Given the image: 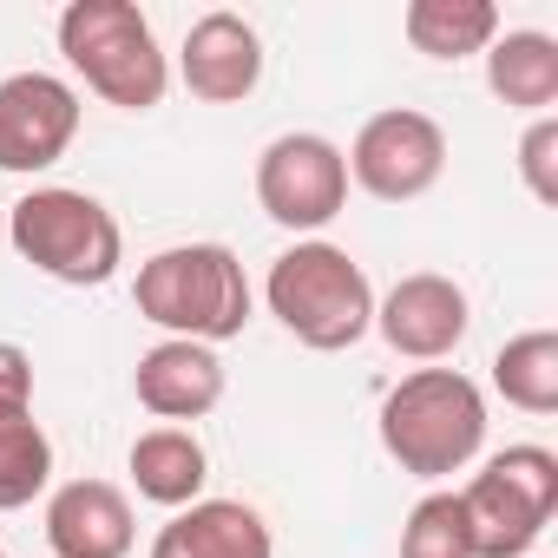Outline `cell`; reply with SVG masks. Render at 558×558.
I'll return each mask as SVG.
<instances>
[{
	"instance_id": "obj_19",
	"label": "cell",
	"mask_w": 558,
	"mask_h": 558,
	"mask_svg": "<svg viewBox=\"0 0 558 558\" xmlns=\"http://www.w3.org/2000/svg\"><path fill=\"white\" fill-rule=\"evenodd\" d=\"M53 486V440L34 408H0V512H21Z\"/></svg>"
},
{
	"instance_id": "obj_16",
	"label": "cell",
	"mask_w": 558,
	"mask_h": 558,
	"mask_svg": "<svg viewBox=\"0 0 558 558\" xmlns=\"http://www.w3.org/2000/svg\"><path fill=\"white\" fill-rule=\"evenodd\" d=\"M486 86H493L499 106L545 119L558 106V40L551 34H532V27L499 34L486 47Z\"/></svg>"
},
{
	"instance_id": "obj_12",
	"label": "cell",
	"mask_w": 558,
	"mask_h": 558,
	"mask_svg": "<svg viewBox=\"0 0 558 558\" xmlns=\"http://www.w3.org/2000/svg\"><path fill=\"white\" fill-rule=\"evenodd\" d=\"M223 388H230V375H223L217 349L178 342V336L151 342V349L138 355V368H132V395H138L145 414H158V427L204 421V414L223 401Z\"/></svg>"
},
{
	"instance_id": "obj_11",
	"label": "cell",
	"mask_w": 558,
	"mask_h": 558,
	"mask_svg": "<svg viewBox=\"0 0 558 558\" xmlns=\"http://www.w3.org/2000/svg\"><path fill=\"white\" fill-rule=\"evenodd\" d=\"M178 80L204 106H243L263 86V34L230 8L191 21V34L178 47Z\"/></svg>"
},
{
	"instance_id": "obj_9",
	"label": "cell",
	"mask_w": 558,
	"mask_h": 558,
	"mask_svg": "<svg viewBox=\"0 0 558 558\" xmlns=\"http://www.w3.org/2000/svg\"><path fill=\"white\" fill-rule=\"evenodd\" d=\"M80 138V93L60 73H8L0 80V171L40 178Z\"/></svg>"
},
{
	"instance_id": "obj_20",
	"label": "cell",
	"mask_w": 558,
	"mask_h": 558,
	"mask_svg": "<svg viewBox=\"0 0 558 558\" xmlns=\"http://www.w3.org/2000/svg\"><path fill=\"white\" fill-rule=\"evenodd\" d=\"M401 558H473L466 512L453 493H421L408 525H401Z\"/></svg>"
},
{
	"instance_id": "obj_8",
	"label": "cell",
	"mask_w": 558,
	"mask_h": 558,
	"mask_svg": "<svg viewBox=\"0 0 558 558\" xmlns=\"http://www.w3.org/2000/svg\"><path fill=\"white\" fill-rule=\"evenodd\" d=\"M342 158H349V184H362L368 197L414 204L447 171V132H440V119H427L414 106H388V112L362 119V132Z\"/></svg>"
},
{
	"instance_id": "obj_5",
	"label": "cell",
	"mask_w": 558,
	"mask_h": 558,
	"mask_svg": "<svg viewBox=\"0 0 558 558\" xmlns=\"http://www.w3.org/2000/svg\"><path fill=\"white\" fill-rule=\"evenodd\" d=\"M8 236L21 250V263H34L40 276L66 290H99L125 263V230L119 217L73 184H34L14 210H8Z\"/></svg>"
},
{
	"instance_id": "obj_2",
	"label": "cell",
	"mask_w": 558,
	"mask_h": 558,
	"mask_svg": "<svg viewBox=\"0 0 558 558\" xmlns=\"http://www.w3.org/2000/svg\"><path fill=\"white\" fill-rule=\"evenodd\" d=\"M132 303L151 329H165L178 342H204V349L243 336L250 310H256L250 276L230 243H171V250L145 256Z\"/></svg>"
},
{
	"instance_id": "obj_7",
	"label": "cell",
	"mask_w": 558,
	"mask_h": 558,
	"mask_svg": "<svg viewBox=\"0 0 558 558\" xmlns=\"http://www.w3.org/2000/svg\"><path fill=\"white\" fill-rule=\"evenodd\" d=\"M256 204L269 223H283L296 236L329 230L349 210V158L323 132H283L269 138L256 158Z\"/></svg>"
},
{
	"instance_id": "obj_15",
	"label": "cell",
	"mask_w": 558,
	"mask_h": 558,
	"mask_svg": "<svg viewBox=\"0 0 558 558\" xmlns=\"http://www.w3.org/2000/svg\"><path fill=\"white\" fill-rule=\"evenodd\" d=\"M125 473L138 486V499L165 506V512H184L191 499H204V480H210V453L191 427H145L125 453Z\"/></svg>"
},
{
	"instance_id": "obj_1",
	"label": "cell",
	"mask_w": 558,
	"mask_h": 558,
	"mask_svg": "<svg viewBox=\"0 0 558 558\" xmlns=\"http://www.w3.org/2000/svg\"><path fill=\"white\" fill-rule=\"evenodd\" d=\"M381 453L414 480H453L486 447V395L460 368H414L381 395Z\"/></svg>"
},
{
	"instance_id": "obj_6",
	"label": "cell",
	"mask_w": 558,
	"mask_h": 558,
	"mask_svg": "<svg viewBox=\"0 0 558 558\" xmlns=\"http://www.w3.org/2000/svg\"><path fill=\"white\" fill-rule=\"evenodd\" d=\"M453 499L466 512L473 558H525L558 512V453L519 440V447L493 453Z\"/></svg>"
},
{
	"instance_id": "obj_21",
	"label": "cell",
	"mask_w": 558,
	"mask_h": 558,
	"mask_svg": "<svg viewBox=\"0 0 558 558\" xmlns=\"http://www.w3.org/2000/svg\"><path fill=\"white\" fill-rule=\"evenodd\" d=\"M519 178L538 204H558V119H532L525 138H519Z\"/></svg>"
},
{
	"instance_id": "obj_13",
	"label": "cell",
	"mask_w": 558,
	"mask_h": 558,
	"mask_svg": "<svg viewBox=\"0 0 558 558\" xmlns=\"http://www.w3.org/2000/svg\"><path fill=\"white\" fill-rule=\"evenodd\" d=\"M132 499L112 480H66L47 499V545L53 558H132Z\"/></svg>"
},
{
	"instance_id": "obj_3",
	"label": "cell",
	"mask_w": 558,
	"mask_h": 558,
	"mask_svg": "<svg viewBox=\"0 0 558 558\" xmlns=\"http://www.w3.org/2000/svg\"><path fill=\"white\" fill-rule=\"evenodd\" d=\"M263 303L303 349L342 355L375 329V283L368 269L323 236H296L263 276Z\"/></svg>"
},
{
	"instance_id": "obj_10",
	"label": "cell",
	"mask_w": 558,
	"mask_h": 558,
	"mask_svg": "<svg viewBox=\"0 0 558 558\" xmlns=\"http://www.w3.org/2000/svg\"><path fill=\"white\" fill-rule=\"evenodd\" d=\"M375 329L408 362H447L466 342V329H473V303H466V290L453 283V276L414 269L388 296H375Z\"/></svg>"
},
{
	"instance_id": "obj_18",
	"label": "cell",
	"mask_w": 558,
	"mask_h": 558,
	"mask_svg": "<svg viewBox=\"0 0 558 558\" xmlns=\"http://www.w3.org/2000/svg\"><path fill=\"white\" fill-rule=\"evenodd\" d=\"M493 388L519 414H558V329H525L493 355Z\"/></svg>"
},
{
	"instance_id": "obj_14",
	"label": "cell",
	"mask_w": 558,
	"mask_h": 558,
	"mask_svg": "<svg viewBox=\"0 0 558 558\" xmlns=\"http://www.w3.org/2000/svg\"><path fill=\"white\" fill-rule=\"evenodd\" d=\"M151 558H276L269 519L243 499H191L151 538Z\"/></svg>"
},
{
	"instance_id": "obj_17",
	"label": "cell",
	"mask_w": 558,
	"mask_h": 558,
	"mask_svg": "<svg viewBox=\"0 0 558 558\" xmlns=\"http://www.w3.org/2000/svg\"><path fill=\"white\" fill-rule=\"evenodd\" d=\"M401 34L427 60H473L499 40V8L493 0H408Z\"/></svg>"
},
{
	"instance_id": "obj_4",
	"label": "cell",
	"mask_w": 558,
	"mask_h": 558,
	"mask_svg": "<svg viewBox=\"0 0 558 558\" xmlns=\"http://www.w3.org/2000/svg\"><path fill=\"white\" fill-rule=\"evenodd\" d=\"M60 53L119 112H151L171 93V60L158 53L151 21L132 0H73L60 14Z\"/></svg>"
},
{
	"instance_id": "obj_22",
	"label": "cell",
	"mask_w": 558,
	"mask_h": 558,
	"mask_svg": "<svg viewBox=\"0 0 558 558\" xmlns=\"http://www.w3.org/2000/svg\"><path fill=\"white\" fill-rule=\"evenodd\" d=\"M0 408H34V355L21 342H0Z\"/></svg>"
},
{
	"instance_id": "obj_23",
	"label": "cell",
	"mask_w": 558,
	"mask_h": 558,
	"mask_svg": "<svg viewBox=\"0 0 558 558\" xmlns=\"http://www.w3.org/2000/svg\"><path fill=\"white\" fill-rule=\"evenodd\" d=\"M0 558H8V545H0Z\"/></svg>"
}]
</instances>
